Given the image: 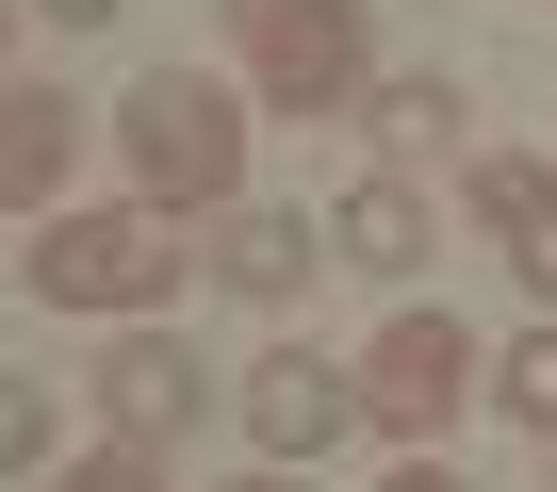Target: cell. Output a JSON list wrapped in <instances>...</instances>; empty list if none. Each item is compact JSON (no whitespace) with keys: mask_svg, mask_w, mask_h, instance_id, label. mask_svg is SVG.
<instances>
[{"mask_svg":"<svg viewBox=\"0 0 557 492\" xmlns=\"http://www.w3.org/2000/svg\"><path fill=\"white\" fill-rule=\"evenodd\" d=\"M66 181H83V99L0 83V213H66Z\"/></svg>","mask_w":557,"mask_h":492,"instance_id":"8","label":"cell"},{"mask_svg":"<svg viewBox=\"0 0 557 492\" xmlns=\"http://www.w3.org/2000/svg\"><path fill=\"white\" fill-rule=\"evenodd\" d=\"M459 197H475V230H492V246H541V230H557V164H524V148H475V164H459Z\"/></svg>","mask_w":557,"mask_h":492,"instance_id":"11","label":"cell"},{"mask_svg":"<svg viewBox=\"0 0 557 492\" xmlns=\"http://www.w3.org/2000/svg\"><path fill=\"white\" fill-rule=\"evenodd\" d=\"M83 410H99V443H181V427L213 410V378H197V345H164V329H115V345L83 361Z\"/></svg>","mask_w":557,"mask_h":492,"instance_id":"5","label":"cell"},{"mask_svg":"<svg viewBox=\"0 0 557 492\" xmlns=\"http://www.w3.org/2000/svg\"><path fill=\"white\" fill-rule=\"evenodd\" d=\"M230 50H246L262 115H361V83H377V17L361 0H230Z\"/></svg>","mask_w":557,"mask_h":492,"instance_id":"3","label":"cell"},{"mask_svg":"<svg viewBox=\"0 0 557 492\" xmlns=\"http://www.w3.org/2000/svg\"><path fill=\"white\" fill-rule=\"evenodd\" d=\"M0 50H17V0H0Z\"/></svg>","mask_w":557,"mask_h":492,"instance_id":"19","label":"cell"},{"mask_svg":"<svg viewBox=\"0 0 557 492\" xmlns=\"http://www.w3.org/2000/svg\"><path fill=\"white\" fill-rule=\"evenodd\" d=\"M99 17H115V0H50V34H99Z\"/></svg>","mask_w":557,"mask_h":492,"instance_id":"17","label":"cell"},{"mask_svg":"<svg viewBox=\"0 0 557 492\" xmlns=\"http://www.w3.org/2000/svg\"><path fill=\"white\" fill-rule=\"evenodd\" d=\"M377 492H459V459H394V476H377Z\"/></svg>","mask_w":557,"mask_h":492,"instance_id":"16","label":"cell"},{"mask_svg":"<svg viewBox=\"0 0 557 492\" xmlns=\"http://www.w3.org/2000/svg\"><path fill=\"white\" fill-rule=\"evenodd\" d=\"M312 263H345L312 213H278V197H230V213H213V280H230V296L296 312V296H312Z\"/></svg>","mask_w":557,"mask_h":492,"instance_id":"7","label":"cell"},{"mask_svg":"<svg viewBox=\"0 0 557 492\" xmlns=\"http://www.w3.org/2000/svg\"><path fill=\"white\" fill-rule=\"evenodd\" d=\"M459 394H492V361H475V329H459V312H394V329L361 345V427H394L410 459L459 427Z\"/></svg>","mask_w":557,"mask_h":492,"instance_id":"4","label":"cell"},{"mask_svg":"<svg viewBox=\"0 0 557 492\" xmlns=\"http://www.w3.org/2000/svg\"><path fill=\"white\" fill-rule=\"evenodd\" d=\"M492 410H524V427L557 443V312H541V329H524V345L492 361Z\"/></svg>","mask_w":557,"mask_h":492,"instance_id":"12","label":"cell"},{"mask_svg":"<svg viewBox=\"0 0 557 492\" xmlns=\"http://www.w3.org/2000/svg\"><path fill=\"white\" fill-rule=\"evenodd\" d=\"M50 459V378H0V476Z\"/></svg>","mask_w":557,"mask_h":492,"instance_id":"14","label":"cell"},{"mask_svg":"<svg viewBox=\"0 0 557 492\" xmlns=\"http://www.w3.org/2000/svg\"><path fill=\"white\" fill-rule=\"evenodd\" d=\"M50 492H181V476H164V443H83V459H50Z\"/></svg>","mask_w":557,"mask_h":492,"instance_id":"13","label":"cell"},{"mask_svg":"<svg viewBox=\"0 0 557 492\" xmlns=\"http://www.w3.org/2000/svg\"><path fill=\"white\" fill-rule=\"evenodd\" d=\"M230 492H296V459H246V476H230Z\"/></svg>","mask_w":557,"mask_h":492,"instance_id":"18","label":"cell"},{"mask_svg":"<svg viewBox=\"0 0 557 492\" xmlns=\"http://www.w3.org/2000/svg\"><path fill=\"white\" fill-rule=\"evenodd\" d=\"M181 213H148V197H83V213H50L34 230V296L50 312H115V329H148L164 296H181Z\"/></svg>","mask_w":557,"mask_h":492,"instance_id":"2","label":"cell"},{"mask_svg":"<svg viewBox=\"0 0 557 492\" xmlns=\"http://www.w3.org/2000/svg\"><path fill=\"white\" fill-rule=\"evenodd\" d=\"M329 246H345L361 280H410V263H426V197H410V164H361V181L329 197Z\"/></svg>","mask_w":557,"mask_h":492,"instance_id":"9","label":"cell"},{"mask_svg":"<svg viewBox=\"0 0 557 492\" xmlns=\"http://www.w3.org/2000/svg\"><path fill=\"white\" fill-rule=\"evenodd\" d=\"M508 263H524V296H541V312H557V230H541V246H508Z\"/></svg>","mask_w":557,"mask_h":492,"instance_id":"15","label":"cell"},{"mask_svg":"<svg viewBox=\"0 0 557 492\" xmlns=\"http://www.w3.org/2000/svg\"><path fill=\"white\" fill-rule=\"evenodd\" d=\"M115 164H132L148 213H230V197H246V99H230L213 66H148V83L115 99Z\"/></svg>","mask_w":557,"mask_h":492,"instance_id":"1","label":"cell"},{"mask_svg":"<svg viewBox=\"0 0 557 492\" xmlns=\"http://www.w3.org/2000/svg\"><path fill=\"white\" fill-rule=\"evenodd\" d=\"M459 115H475V99H459L443 66H377V83H361V132H377V164H426V148H459Z\"/></svg>","mask_w":557,"mask_h":492,"instance_id":"10","label":"cell"},{"mask_svg":"<svg viewBox=\"0 0 557 492\" xmlns=\"http://www.w3.org/2000/svg\"><path fill=\"white\" fill-rule=\"evenodd\" d=\"M361 427V361H329V345H262L246 361V443L262 459H329Z\"/></svg>","mask_w":557,"mask_h":492,"instance_id":"6","label":"cell"}]
</instances>
